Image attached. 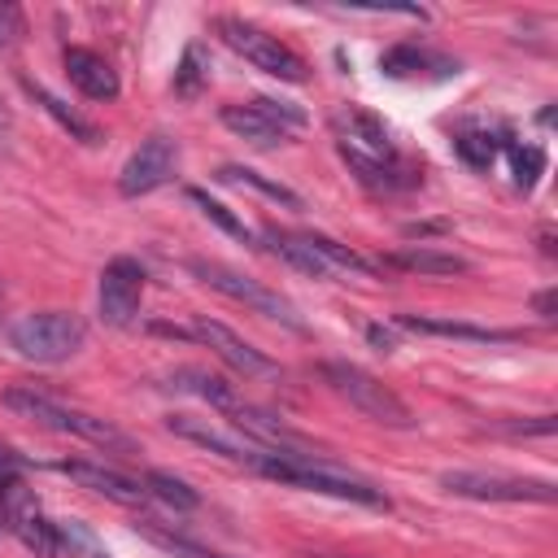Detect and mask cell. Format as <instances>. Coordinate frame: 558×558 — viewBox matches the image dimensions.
<instances>
[{
    "mask_svg": "<svg viewBox=\"0 0 558 558\" xmlns=\"http://www.w3.org/2000/svg\"><path fill=\"white\" fill-rule=\"evenodd\" d=\"M257 471L288 484V488H305V493L357 501V506H371V510H388L384 488H375V484H366V480H357V475H349L336 462H323L314 453H262Z\"/></svg>",
    "mask_w": 558,
    "mask_h": 558,
    "instance_id": "cell-1",
    "label": "cell"
},
{
    "mask_svg": "<svg viewBox=\"0 0 558 558\" xmlns=\"http://www.w3.org/2000/svg\"><path fill=\"white\" fill-rule=\"evenodd\" d=\"M4 405H9L13 414H22V418L48 427V432L78 436V440H87V445H96V449H105V453H135V440H131L122 427H113L109 418H96V414H87V410H70V405L52 401L48 392L9 388V392H4Z\"/></svg>",
    "mask_w": 558,
    "mask_h": 558,
    "instance_id": "cell-2",
    "label": "cell"
},
{
    "mask_svg": "<svg viewBox=\"0 0 558 558\" xmlns=\"http://www.w3.org/2000/svg\"><path fill=\"white\" fill-rule=\"evenodd\" d=\"M9 340L13 349L26 357V362H65L83 349L87 340V323L70 310H35V314H22L13 327H9Z\"/></svg>",
    "mask_w": 558,
    "mask_h": 558,
    "instance_id": "cell-3",
    "label": "cell"
},
{
    "mask_svg": "<svg viewBox=\"0 0 558 558\" xmlns=\"http://www.w3.org/2000/svg\"><path fill=\"white\" fill-rule=\"evenodd\" d=\"M218 35H222V44L231 48V52H240L253 70H262V74H270V78H283V83H305V61L279 39V35H270V31H262V26H253V22H240V17H218Z\"/></svg>",
    "mask_w": 558,
    "mask_h": 558,
    "instance_id": "cell-4",
    "label": "cell"
},
{
    "mask_svg": "<svg viewBox=\"0 0 558 558\" xmlns=\"http://www.w3.org/2000/svg\"><path fill=\"white\" fill-rule=\"evenodd\" d=\"M323 379L353 405V410H362L366 418H375V423H384V427H410L414 418H410V405L388 388V384H379L371 371H362V366H353V362H323Z\"/></svg>",
    "mask_w": 558,
    "mask_h": 558,
    "instance_id": "cell-5",
    "label": "cell"
},
{
    "mask_svg": "<svg viewBox=\"0 0 558 558\" xmlns=\"http://www.w3.org/2000/svg\"><path fill=\"white\" fill-rule=\"evenodd\" d=\"M187 270L201 279V283H209L214 292H222V296H231V301H240V305H248V310H257V314H266V318H279L283 327H292V331H305L301 327V318H296V310L279 296V292H270L266 283H257V279H248V275H240V270H231V266H222V262H187Z\"/></svg>",
    "mask_w": 558,
    "mask_h": 558,
    "instance_id": "cell-6",
    "label": "cell"
},
{
    "mask_svg": "<svg viewBox=\"0 0 558 558\" xmlns=\"http://www.w3.org/2000/svg\"><path fill=\"white\" fill-rule=\"evenodd\" d=\"M440 484L458 497H475V501H554V484L549 480H519V475H484V471H445Z\"/></svg>",
    "mask_w": 558,
    "mask_h": 558,
    "instance_id": "cell-7",
    "label": "cell"
},
{
    "mask_svg": "<svg viewBox=\"0 0 558 558\" xmlns=\"http://www.w3.org/2000/svg\"><path fill=\"white\" fill-rule=\"evenodd\" d=\"M179 170V144L170 135H148L122 166L118 174V192L122 196H144V192H157L161 183H170Z\"/></svg>",
    "mask_w": 558,
    "mask_h": 558,
    "instance_id": "cell-8",
    "label": "cell"
},
{
    "mask_svg": "<svg viewBox=\"0 0 558 558\" xmlns=\"http://www.w3.org/2000/svg\"><path fill=\"white\" fill-rule=\"evenodd\" d=\"M140 296H144V266L135 257H113L100 270V288H96L100 318L109 327H131L140 314Z\"/></svg>",
    "mask_w": 558,
    "mask_h": 558,
    "instance_id": "cell-9",
    "label": "cell"
},
{
    "mask_svg": "<svg viewBox=\"0 0 558 558\" xmlns=\"http://www.w3.org/2000/svg\"><path fill=\"white\" fill-rule=\"evenodd\" d=\"M4 497H9V527L17 532V541H22L35 558H57V549H61L57 523L44 519V510L22 493V484H17L13 475L4 480Z\"/></svg>",
    "mask_w": 558,
    "mask_h": 558,
    "instance_id": "cell-10",
    "label": "cell"
},
{
    "mask_svg": "<svg viewBox=\"0 0 558 558\" xmlns=\"http://www.w3.org/2000/svg\"><path fill=\"white\" fill-rule=\"evenodd\" d=\"M336 135H340V153H357L371 161H397V144H392L388 126L357 105L336 113Z\"/></svg>",
    "mask_w": 558,
    "mask_h": 558,
    "instance_id": "cell-11",
    "label": "cell"
},
{
    "mask_svg": "<svg viewBox=\"0 0 558 558\" xmlns=\"http://www.w3.org/2000/svg\"><path fill=\"white\" fill-rule=\"evenodd\" d=\"M192 336H196L201 344H209V349H214L231 371H240V375H275V371H279L262 349H253V344L240 340L231 327H222V323H214V318H205V314L192 323Z\"/></svg>",
    "mask_w": 558,
    "mask_h": 558,
    "instance_id": "cell-12",
    "label": "cell"
},
{
    "mask_svg": "<svg viewBox=\"0 0 558 558\" xmlns=\"http://www.w3.org/2000/svg\"><path fill=\"white\" fill-rule=\"evenodd\" d=\"M166 427H170L174 436H183V440H192V445H201V449H209V453L235 462V466H253V471H257V462H262V453H266V449H257V445H248V440L240 445L235 436L218 432L214 423H205V418H196V414H170Z\"/></svg>",
    "mask_w": 558,
    "mask_h": 558,
    "instance_id": "cell-13",
    "label": "cell"
},
{
    "mask_svg": "<svg viewBox=\"0 0 558 558\" xmlns=\"http://www.w3.org/2000/svg\"><path fill=\"white\" fill-rule=\"evenodd\" d=\"M57 471L70 475L74 484H83V488H92V493L118 501V506H144V501H148V488H144L140 480L113 471V466H100V462H61Z\"/></svg>",
    "mask_w": 558,
    "mask_h": 558,
    "instance_id": "cell-14",
    "label": "cell"
},
{
    "mask_svg": "<svg viewBox=\"0 0 558 558\" xmlns=\"http://www.w3.org/2000/svg\"><path fill=\"white\" fill-rule=\"evenodd\" d=\"M65 74H70V83L87 96V100H113L118 92H122V83H118V70L100 57V52H92V48H65Z\"/></svg>",
    "mask_w": 558,
    "mask_h": 558,
    "instance_id": "cell-15",
    "label": "cell"
},
{
    "mask_svg": "<svg viewBox=\"0 0 558 558\" xmlns=\"http://www.w3.org/2000/svg\"><path fill=\"white\" fill-rule=\"evenodd\" d=\"M222 126L227 131H235L244 144H253V148H275V144H283V140H292L266 109H257V100H248V105H222Z\"/></svg>",
    "mask_w": 558,
    "mask_h": 558,
    "instance_id": "cell-16",
    "label": "cell"
},
{
    "mask_svg": "<svg viewBox=\"0 0 558 558\" xmlns=\"http://www.w3.org/2000/svg\"><path fill=\"white\" fill-rule=\"evenodd\" d=\"M379 70L392 74V78H410V74H423V70L453 74L458 65L445 61V57H436V52H427V48H418V44H397V48H388V52L379 57Z\"/></svg>",
    "mask_w": 558,
    "mask_h": 558,
    "instance_id": "cell-17",
    "label": "cell"
},
{
    "mask_svg": "<svg viewBox=\"0 0 558 558\" xmlns=\"http://www.w3.org/2000/svg\"><path fill=\"white\" fill-rule=\"evenodd\" d=\"M405 331H423V336H453V340H514V331H493V327H471V323H449V318H418V314H401L397 318Z\"/></svg>",
    "mask_w": 558,
    "mask_h": 558,
    "instance_id": "cell-18",
    "label": "cell"
},
{
    "mask_svg": "<svg viewBox=\"0 0 558 558\" xmlns=\"http://www.w3.org/2000/svg\"><path fill=\"white\" fill-rule=\"evenodd\" d=\"M266 244L283 257V262H292L296 270H305V275H314V279H331V270L323 266V257L310 248V240L305 235H292V231H266Z\"/></svg>",
    "mask_w": 558,
    "mask_h": 558,
    "instance_id": "cell-19",
    "label": "cell"
},
{
    "mask_svg": "<svg viewBox=\"0 0 558 558\" xmlns=\"http://www.w3.org/2000/svg\"><path fill=\"white\" fill-rule=\"evenodd\" d=\"M384 262L388 266H401V270H418V275H462V270H471L462 257L436 253V248H401V253H392Z\"/></svg>",
    "mask_w": 558,
    "mask_h": 558,
    "instance_id": "cell-20",
    "label": "cell"
},
{
    "mask_svg": "<svg viewBox=\"0 0 558 558\" xmlns=\"http://www.w3.org/2000/svg\"><path fill=\"white\" fill-rule=\"evenodd\" d=\"M135 532H140L144 541H153L157 549L174 554V558H227V554H214V549H205V545H196V541H187V536L161 527L157 519H135Z\"/></svg>",
    "mask_w": 558,
    "mask_h": 558,
    "instance_id": "cell-21",
    "label": "cell"
},
{
    "mask_svg": "<svg viewBox=\"0 0 558 558\" xmlns=\"http://www.w3.org/2000/svg\"><path fill=\"white\" fill-rule=\"evenodd\" d=\"M170 388L196 392V397H205V401H209V405H218V410H227V405L235 401V388H231L227 379L209 375V371H174V375H170Z\"/></svg>",
    "mask_w": 558,
    "mask_h": 558,
    "instance_id": "cell-22",
    "label": "cell"
},
{
    "mask_svg": "<svg viewBox=\"0 0 558 558\" xmlns=\"http://www.w3.org/2000/svg\"><path fill=\"white\" fill-rule=\"evenodd\" d=\"M310 240V248L323 257V266L336 275V270H344V275H375V262H366V257H357L353 248H344V244H336L331 235H305Z\"/></svg>",
    "mask_w": 558,
    "mask_h": 558,
    "instance_id": "cell-23",
    "label": "cell"
},
{
    "mask_svg": "<svg viewBox=\"0 0 558 558\" xmlns=\"http://www.w3.org/2000/svg\"><path fill=\"white\" fill-rule=\"evenodd\" d=\"M218 179L240 183V187H253V192H262V196H270V201H279V205H288V209H301V196H296L292 187L270 183L266 174H257V170H248V166H222V170H218Z\"/></svg>",
    "mask_w": 558,
    "mask_h": 558,
    "instance_id": "cell-24",
    "label": "cell"
},
{
    "mask_svg": "<svg viewBox=\"0 0 558 558\" xmlns=\"http://www.w3.org/2000/svg\"><path fill=\"white\" fill-rule=\"evenodd\" d=\"M144 488H148V497H161V501H166V506H174V510H196V506H201L196 488H187V484H183V480H174L170 471H148Z\"/></svg>",
    "mask_w": 558,
    "mask_h": 558,
    "instance_id": "cell-25",
    "label": "cell"
},
{
    "mask_svg": "<svg viewBox=\"0 0 558 558\" xmlns=\"http://www.w3.org/2000/svg\"><path fill=\"white\" fill-rule=\"evenodd\" d=\"M31 92H35V100H39V105H44V109H48V113H52V118H57V122H61V126L74 135V140H83V144H96V140H100V135H96V126H92L87 118H78V113H74L65 100H57L48 87H31Z\"/></svg>",
    "mask_w": 558,
    "mask_h": 558,
    "instance_id": "cell-26",
    "label": "cell"
},
{
    "mask_svg": "<svg viewBox=\"0 0 558 558\" xmlns=\"http://www.w3.org/2000/svg\"><path fill=\"white\" fill-rule=\"evenodd\" d=\"M205 78H209V61H205L201 44H187V48H183V61H179V70H174V92H179V96H196V92L205 87Z\"/></svg>",
    "mask_w": 558,
    "mask_h": 558,
    "instance_id": "cell-27",
    "label": "cell"
},
{
    "mask_svg": "<svg viewBox=\"0 0 558 558\" xmlns=\"http://www.w3.org/2000/svg\"><path fill=\"white\" fill-rule=\"evenodd\" d=\"M187 201H192L209 222H218L227 235H235V240H244V244H248V227H244V222H240L222 201H214V196H209V192H201V187H187Z\"/></svg>",
    "mask_w": 558,
    "mask_h": 558,
    "instance_id": "cell-28",
    "label": "cell"
},
{
    "mask_svg": "<svg viewBox=\"0 0 558 558\" xmlns=\"http://www.w3.org/2000/svg\"><path fill=\"white\" fill-rule=\"evenodd\" d=\"M510 170H514V183L527 192L536 183V174L545 170V153L536 144H510Z\"/></svg>",
    "mask_w": 558,
    "mask_h": 558,
    "instance_id": "cell-29",
    "label": "cell"
},
{
    "mask_svg": "<svg viewBox=\"0 0 558 558\" xmlns=\"http://www.w3.org/2000/svg\"><path fill=\"white\" fill-rule=\"evenodd\" d=\"M453 148H458V157H462V161H471L475 170H488V166H493V157H497V140H493V135H480V131L458 135V140H453Z\"/></svg>",
    "mask_w": 558,
    "mask_h": 558,
    "instance_id": "cell-30",
    "label": "cell"
},
{
    "mask_svg": "<svg viewBox=\"0 0 558 558\" xmlns=\"http://www.w3.org/2000/svg\"><path fill=\"white\" fill-rule=\"evenodd\" d=\"M17 35H22V13L13 4H0V48L13 44Z\"/></svg>",
    "mask_w": 558,
    "mask_h": 558,
    "instance_id": "cell-31",
    "label": "cell"
},
{
    "mask_svg": "<svg viewBox=\"0 0 558 558\" xmlns=\"http://www.w3.org/2000/svg\"><path fill=\"white\" fill-rule=\"evenodd\" d=\"M366 336H371V344H379V353H392V336L384 327H371Z\"/></svg>",
    "mask_w": 558,
    "mask_h": 558,
    "instance_id": "cell-32",
    "label": "cell"
},
{
    "mask_svg": "<svg viewBox=\"0 0 558 558\" xmlns=\"http://www.w3.org/2000/svg\"><path fill=\"white\" fill-rule=\"evenodd\" d=\"M532 305H536V314H541V318H554V292H541Z\"/></svg>",
    "mask_w": 558,
    "mask_h": 558,
    "instance_id": "cell-33",
    "label": "cell"
},
{
    "mask_svg": "<svg viewBox=\"0 0 558 558\" xmlns=\"http://www.w3.org/2000/svg\"><path fill=\"white\" fill-rule=\"evenodd\" d=\"M4 480H9V475H0V532L9 527V497H4Z\"/></svg>",
    "mask_w": 558,
    "mask_h": 558,
    "instance_id": "cell-34",
    "label": "cell"
}]
</instances>
